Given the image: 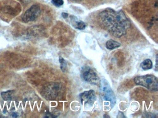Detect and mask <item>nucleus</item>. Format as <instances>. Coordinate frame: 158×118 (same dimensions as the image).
Masks as SVG:
<instances>
[{"label": "nucleus", "mask_w": 158, "mask_h": 118, "mask_svg": "<svg viewBox=\"0 0 158 118\" xmlns=\"http://www.w3.org/2000/svg\"><path fill=\"white\" fill-rule=\"evenodd\" d=\"M121 46V43L113 39H110L106 42V48L110 50H113L119 48Z\"/></svg>", "instance_id": "6e6552de"}, {"label": "nucleus", "mask_w": 158, "mask_h": 118, "mask_svg": "<svg viewBox=\"0 0 158 118\" xmlns=\"http://www.w3.org/2000/svg\"><path fill=\"white\" fill-rule=\"evenodd\" d=\"M102 25L114 36L120 37L126 33L131 26V23L122 10L115 11L107 8L99 15Z\"/></svg>", "instance_id": "f257e3e1"}, {"label": "nucleus", "mask_w": 158, "mask_h": 118, "mask_svg": "<svg viewBox=\"0 0 158 118\" xmlns=\"http://www.w3.org/2000/svg\"><path fill=\"white\" fill-rule=\"evenodd\" d=\"M63 85L58 83H52L49 84L44 88V97L48 99L52 100L57 98L62 93Z\"/></svg>", "instance_id": "20e7f679"}, {"label": "nucleus", "mask_w": 158, "mask_h": 118, "mask_svg": "<svg viewBox=\"0 0 158 118\" xmlns=\"http://www.w3.org/2000/svg\"><path fill=\"white\" fill-rule=\"evenodd\" d=\"M40 7L37 5H34L27 9L22 17V20L25 23H28L36 19L40 15Z\"/></svg>", "instance_id": "423d86ee"}, {"label": "nucleus", "mask_w": 158, "mask_h": 118, "mask_svg": "<svg viewBox=\"0 0 158 118\" xmlns=\"http://www.w3.org/2000/svg\"><path fill=\"white\" fill-rule=\"evenodd\" d=\"M62 15L63 17L64 18H68V14H67V13H63L62 14Z\"/></svg>", "instance_id": "4468645a"}, {"label": "nucleus", "mask_w": 158, "mask_h": 118, "mask_svg": "<svg viewBox=\"0 0 158 118\" xmlns=\"http://www.w3.org/2000/svg\"><path fill=\"white\" fill-rule=\"evenodd\" d=\"M52 2L56 6H60L64 4L63 0H52Z\"/></svg>", "instance_id": "ddd939ff"}, {"label": "nucleus", "mask_w": 158, "mask_h": 118, "mask_svg": "<svg viewBox=\"0 0 158 118\" xmlns=\"http://www.w3.org/2000/svg\"><path fill=\"white\" fill-rule=\"evenodd\" d=\"M100 85L101 96L103 100L110 103V106L111 108H113L116 103V99L110 84L107 80L103 79L100 81Z\"/></svg>", "instance_id": "7ed1b4c3"}, {"label": "nucleus", "mask_w": 158, "mask_h": 118, "mask_svg": "<svg viewBox=\"0 0 158 118\" xmlns=\"http://www.w3.org/2000/svg\"><path fill=\"white\" fill-rule=\"evenodd\" d=\"M155 68L156 69L158 68V54H156V65H155Z\"/></svg>", "instance_id": "2eb2a0df"}, {"label": "nucleus", "mask_w": 158, "mask_h": 118, "mask_svg": "<svg viewBox=\"0 0 158 118\" xmlns=\"http://www.w3.org/2000/svg\"><path fill=\"white\" fill-rule=\"evenodd\" d=\"M15 91L14 90H8L1 93L2 97L5 100H10L14 96Z\"/></svg>", "instance_id": "1a4fd4ad"}, {"label": "nucleus", "mask_w": 158, "mask_h": 118, "mask_svg": "<svg viewBox=\"0 0 158 118\" xmlns=\"http://www.w3.org/2000/svg\"><path fill=\"white\" fill-rule=\"evenodd\" d=\"M73 26L76 29L82 30H84L85 28V24L83 21H80V20H74L73 18Z\"/></svg>", "instance_id": "9b49d317"}, {"label": "nucleus", "mask_w": 158, "mask_h": 118, "mask_svg": "<svg viewBox=\"0 0 158 118\" xmlns=\"http://www.w3.org/2000/svg\"><path fill=\"white\" fill-rule=\"evenodd\" d=\"M140 67L145 71L152 69V61L150 59H146L140 64Z\"/></svg>", "instance_id": "9d476101"}, {"label": "nucleus", "mask_w": 158, "mask_h": 118, "mask_svg": "<svg viewBox=\"0 0 158 118\" xmlns=\"http://www.w3.org/2000/svg\"><path fill=\"white\" fill-rule=\"evenodd\" d=\"M80 98L81 102L88 106H92L97 99L95 91L93 90H89L81 93Z\"/></svg>", "instance_id": "0eeeda50"}, {"label": "nucleus", "mask_w": 158, "mask_h": 118, "mask_svg": "<svg viewBox=\"0 0 158 118\" xmlns=\"http://www.w3.org/2000/svg\"><path fill=\"white\" fill-rule=\"evenodd\" d=\"M81 75L85 81L92 85L100 84V80L95 70L89 66H84L81 69Z\"/></svg>", "instance_id": "39448f33"}, {"label": "nucleus", "mask_w": 158, "mask_h": 118, "mask_svg": "<svg viewBox=\"0 0 158 118\" xmlns=\"http://www.w3.org/2000/svg\"><path fill=\"white\" fill-rule=\"evenodd\" d=\"M12 116L15 117H18V115H17V113H15V112H14V113H12Z\"/></svg>", "instance_id": "dca6fc26"}, {"label": "nucleus", "mask_w": 158, "mask_h": 118, "mask_svg": "<svg viewBox=\"0 0 158 118\" xmlns=\"http://www.w3.org/2000/svg\"><path fill=\"white\" fill-rule=\"evenodd\" d=\"M59 61L60 64V69L63 72H65L67 68V63L66 61L61 56H60L59 58Z\"/></svg>", "instance_id": "f8f14e48"}, {"label": "nucleus", "mask_w": 158, "mask_h": 118, "mask_svg": "<svg viewBox=\"0 0 158 118\" xmlns=\"http://www.w3.org/2000/svg\"><path fill=\"white\" fill-rule=\"evenodd\" d=\"M134 82L136 85L142 86L151 91H158V79L152 75L148 74L136 77L134 78Z\"/></svg>", "instance_id": "f03ea898"}]
</instances>
